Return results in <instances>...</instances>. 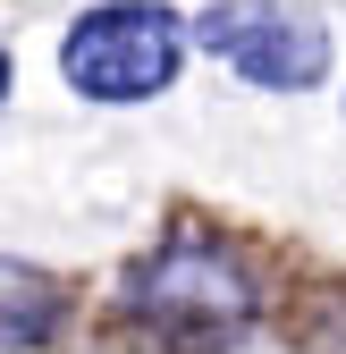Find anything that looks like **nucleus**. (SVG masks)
Wrapping results in <instances>:
<instances>
[{"label": "nucleus", "instance_id": "f257e3e1", "mask_svg": "<svg viewBox=\"0 0 346 354\" xmlns=\"http://www.w3.org/2000/svg\"><path fill=\"white\" fill-rule=\"evenodd\" d=\"M118 313L161 337H237L253 321V270L237 261L228 236L211 228H169L136 270L118 279Z\"/></svg>", "mask_w": 346, "mask_h": 354}, {"label": "nucleus", "instance_id": "f03ea898", "mask_svg": "<svg viewBox=\"0 0 346 354\" xmlns=\"http://www.w3.org/2000/svg\"><path fill=\"white\" fill-rule=\"evenodd\" d=\"M178 59H186V26L169 0H102L60 42V76L84 102H161L178 84Z\"/></svg>", "mask_w": 346, "mask_h": 354}, {"label": "nucleus", "instance_id": "7ed1b4c3", "mask_svg": "<svg viewBox=\"0 0 346 354\" xmlns=\"http://www.w3.org/2000/svg\"><path fill=\"white\" fill-rule=\"evenodd\" d=\"M194 42L262 93H313L329 76V26L295 0H211L194 17Z\"/></svg>", "mask_w": 346, "mask_h": 354}, {"label": "nucleus", "instance_id": "20e7f679", "mask_svg": "<svg viewBox=\"0 0 346 354\" xmlns=\"http://www.w3.org/2000/svg\"><path fill=\"white\" fill-rule=\"evenodd\" d=\"M51 329H60V279L17 261V253H0V354L51 346Z\"/></svg>", "mask_w": 346, "mask_h": 354}, {"label": "nucleus", "instance_id": "39448f33", "mask_svg": "<svg viewBox=\"0 0 346 354\" xmlns=\"http://www.w3.org/2000/svg\"><path fill=\"white\" fill-rule=\"evenodd\" d=\"M0 102H9V51H0Z\"/></svg>", "mask_w": 346, "mask_h": 354}]
</instances>
